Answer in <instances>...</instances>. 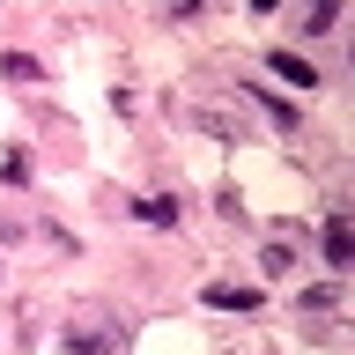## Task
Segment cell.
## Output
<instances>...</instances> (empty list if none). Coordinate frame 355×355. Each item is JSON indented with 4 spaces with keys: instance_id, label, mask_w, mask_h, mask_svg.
I'll return each mask as SVG.
<instances>
[{
    "instance_id": "obj_1",
    "label": "cell",
    "mask_w": 355,
    "mask_h": 355,
    "mask_svg": "<svg viewBox=\"0 0 355 355\" xmlns=\"http://www.w3.org/2000/svg\"><path fill=\"white\" fill-rule=\"evenodd\" d=\"M207 304H215V311H259L266 296H259V288H237V282H215V288H207Z\"/></svg>"
},
{
    "instance_id": "obj_2",
    "label": "cell",
    "mask_w": 355,
    "mask_h": 355,
    "mask_svg": "<svg viewBox=\"0 0 355 355\" xmlns=\"http://www.w3.org/2000/svg\"><path fill=\"white\" fill-rule=\"evenodd\" d=\"M67 348H74V355H126V340H111V333H89V326H67Z\"/></svg>"
},
{
    "instance_id": "obj_3",
    "label": "cell",
    "mask_w": 355,
    "mask_h": 355,
    "mask_svg": "<svg viewBox=\"0 0 355 355\" xmlns=\"http://www.w3.org/2000/svg\"><path fill=\"white\" fill-rule=\"evenodd\" d=\"M318 244H326V259H333V266H348V259H355V230H348L340 215H333L326 230H318Z\"/></svg>"
},
{
    "instance_id": "obj_4",
    "label": "cell",
    "mask_w": 355,
    "mask_h": 355,
    "mask_svg": "<svg viewBox=\"0 0 355 355\" xmlns=\"http://www.w3.org/2000/svg\"><path fill=\"white\" fill-rule=\"evenodd\" d=\"M266 60H274V74H282V82H296V89H311V82H318V67H311V60H296V52H266Z\"/></svg>"
},
{
    "instance_id": "obj_5",
    "label": "cell",
    "mask_w": 355,
    "mask_h": 355,
    "mask_svg": "<svg viewBox=\"0 0 355 355\" xmlns=\"http://www.w3.org/2000/svg\"><path fill=\"white\" fill-rule=\"evenodd\" d=\"M133 215L155 222V230H178V200H163V193H155V200H133Z\"/></svg>"
},
{
    "instance_id": "obj_6",
    "label": "cell",
    "mask_w": 355,
    "mask_h": 355,
    "mask_svg": "<svg viewBox=\"0 0 355 355\" xmlns=\"http://www.w3.org/2000/svg\"><path fill=\"white\" fill-rule=\"evenodd\" d=\"M0 74H8V82H37L44 67L30 60V52H0Z\"/></svg>"
},
{
    "instance_id": "obj_7",
    "label": "cell",
    "mask_w": 355,
    "mask_h": 355,
    "mask_svg": "<svg viewBox=\"0 0 355 355\" xmlns=\"http://www.w3.org/2000/svg\"><path fill=\"white\" fill-rule=\"evenodd\" d=\"M0 185H30V155H22V148L0 155Z\"/></svg>"
},
{
    "instance_id": "obj_8",
    "label": "cell",
    "mask_w": 355,
    "mask_h": 355,
    "mask_svg": "<svg viewBox=\"0 0 355 355\" xmlns=\"http://www.w3.org/2000/svg\"><path fill=\"white\" fill-rule=\"evenodd\" d=\"M296 304H304V311H333V304H340V288H333V282H311Z\"/></svg>"
},
{
    "instance_id": "obj_9",
    "label": "cell",
    "mask_w": 355,
    "mask_h": 355,
    "mask_svg": "<svg viewBox=\"0 0 355 355\" xmlns=\"http://www.w3.org/2000/svg\"><path fill=\"white\" fill-rule=\"evenodd\" d=\"M259 266H266V274H288V266H296V252H288V244H266Z\"/></svg>"
}]
</instances>
